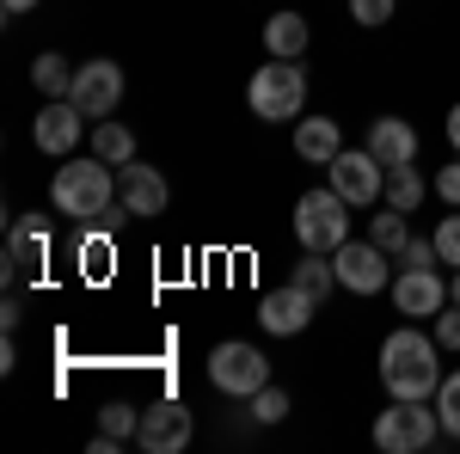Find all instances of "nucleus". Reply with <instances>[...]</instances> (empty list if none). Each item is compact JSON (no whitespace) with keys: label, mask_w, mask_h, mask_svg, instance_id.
Returning a JSON list of instances; mask_svg holds the SVG:
<instances>
[{"label":"nucleus","mask_w":460,"mask_h":454,"mask_svg":"<svg viewBox=\"0 0 460 454\" xmlns=\"http://www.w3.org/2000/svg\"><path fill=\"white\" fill-rule=\"evenodd\" d=\"M381 387L393 399H429L442 387V344L424 338L418 325H399L381 344Z\"/></svg>","instance_id":"1"},{"label":"nucleus","mask_w":460,"mask_h":454,"mask_svg":"<svg viewBox=\"0 0 460 454\" xmlns=\"http://www.w3.org/2000/svg\"><path fill=\"white\" fill-rule=\"evenodd\" d=\"M111 197H117V166H105L99 154L93 160H68V166H56L49 178V203L74 221H86V215H111Z\"/></svg>","instance_id":"2"},{"label":"nucleus","mask_w":460,"mask_h":454,"mask_svg":"<svg viewBox=\"0 0 460 454\" xmlns=\"http://www.w3.org/2000/svg\"><path fill=\"white\" fill-rule=\"evenodd\" d=\"M442 430V412H429V399H393L375 418V449L381 454H424Z\"/></svg>","instance_id":"3"},{"label":"nucleus","mask_w":460,"mask_h":454,"mask_svg":"<svg viewBox=\"0 0 460 454\" xmlns=\"http://www.w3.org/2000/svg\"><path fill=\"white\" fill-rule=\"evenodd\" d=\"M246 105H252V117H264V123L301 117V105H307V74L295 68V62H283V56H270V68L252 74Z\"/></svg>","instance_id":"4"},{"label":"nucleus","mask_w":460,"mask_h":454,"mask_svg":"<svg viewBox=\"0 0 460 454\" xmlns=\"http://www.w3.org/2000/svg\"><path fill=\"white\" fill-rule=\"evenodd\" d=\"M295 240L307 245V252H338V245L350 240V203L332 184L325 191H307L295 203Z\"/></svg>","instance_id":"5"},{"label":"nucleus","mask_w":460,"mask_h":454,"mask_svg":"<svg viewBox=\"0 0 460 454\" xmlns=\"http://www.w3.org/2000/svg\"><path fill=\"white\" fill-rule=\"evenodd\" d=\"M209 381L227 399H252L258 387H270V362L258 344H215L209 350Z\"/></svg>","instance_id":"6"},{"label":"nucleus","mask_w":460,"mask_h":454,"mask_svg":"<svg viewBox=\"0 0 460 454\" xmlns=\"http://www.w3.org/2000/svg\"><path fill=\"white\" fill-rule=\"evenodd\" d=\"M332 191H338L350 209H368V203H381V191H387V166H381L368 147H344V154L332 160Z\"/></svg>","instance_id":"7"},{"label":"nucleus","mask_w":460,"mask_h":454,"mask_svg":"<svg viewBox=\"0 0 460 454\" xmlns=\"http://www.w3.org/2000/svg\"><path fill=\"white\" fill-rule=\"evenodd\" d=\"M387 258L393 252H381L375 240H344L338 252H332L338 282H344L350 295H381V289H387Z\"/></svg>","instance_id":"8"},{"label":"nucleus","mask_w":460,"mask_h":454,"mask_svg":"<svg viewBox=\"0 0 460 454\" xmlns=\"http://www.w3.org/2000/svg\"><path fill=\"white\" fill-rule=\"evenodd\" d=\"M314 295L301 289V282H283V289H270L264 301H258V325L270 332V338H295V332H307L314 325Z\"/></svg>","instance_id":"9"},{"label":"nucleus","mask_w":460,"mask_h":454,"mask_svg":"<svg viewBox=\"0 0 460 454\" xmlns=\"http://www.w3.org/2000/svg\"><path fill=\"white\" fill-rule=\"evenodd\" d=\"M136 442H142L147 454H178L184 442H190V405H178V399H154V405H142Z\"/></svg>","instance_id":"10"},{"label":"nucleus","mask_w":460,"mask_h":454,"mask_svg":"<svg viewBox=\"0 0 460 454\" xmlns=\"http://www.w3.org/2000/svg\"><path fill=\"white\" fill-rule=\"evenodd\" d=\"M166 178L154 173V166H142V160H129V166H117V203H123V215H136V221H154V215H166Z\"/></svg>","instance_id":"11"},{"label":"nucleus","mask_w":460,"mask_h":454,"mask_svg":"<svg viewBox=\"0 0 460 454\" xmlns=\"http://www.w3.org/2000/svg\"><path fill=\"white\" fill-rule=\"evenodd\" d=\"M74 105L86 111V117H111V111L123 105V68L117 62H86V68H74V93H68Z\"/></svg>","instance_id":"12"},{"label":"nucleus","mask_w":460,"mask_h":454,"mask_svg":"<svg viewBox=\"0 0 460 454\" xmlns=\"http://www.w3.org/2000/svg\"><path fill=\"white\" fill-rule=\"evenodd\" d=\"M80 129H86V111L74 105V99H49V105L37 111V123H31V141H37V154L68 160L74 141H80Z\"/></svg>","instance_id":"13"},{"label":"nucleus","mask_w":460,"mask_h":454,"mask_svg":"<svg viewBox=\"0 0 460 454\" xmlns=\"http://www.w3.org/2000/svg\"><path fill=\"white\" fill-rule=\"evenodd\" d=\"M448 295H455V289L436 277V271H399V277H393V307L405 319H436L448 307Z\"/></svg>","instance_id":"14"},{"label":"nucleus","mask_w":460,"mask_h":454,"mask_svg":"<svg viewBox=\"0 0 460 454\" xmlns=\"http://www.w3.org/2000/svg\"><path fill=\"white\" fill-rule=\"evenodd\" d=\"M43 258H49V227L37 215H19L6 234V277H31V271H43Z\"/></svg>","instance_id":"15"},{"label":"nucleus","mask_w":460,"mask_h":454,"mask_svg":"<svg viewBox=\"0 0 460 454\" xmlns=\"http://www.w3.org/2000/svg\"><path fill=\"white\" fill-rule=\"evenodd\" d=\"M362 147H368V154L393 173V166H411V160H418V129H411L405 117H375Z\"/></svg>","instance_id":"16"},{"label":"nucleus","mask_w":460,"mask_h":454,"mask_svg":"<svg viewBox=\"0 0 460 454\" xmlns=\"http://www.w3.org/2000/svg\"><path fill=\"white\" fill-rule=\"evenodd\" d=\"M295 154L314 160V166H332V160L344 154V129H338V117H301V123H295Z\"/></svg>","instance_id":"17"},{"label":"nucleus","mask_w":460,"mask_h":454,"mask_svg":"<svg viewBox=\"0 0 460 454\" xmlns=\"http://www.w3.org/2000/svg\"><path fill=\"white\" fill-rule=\"evenodd\" d=\"M307 19H301V13H270V19H264V49H270V56H283V62H301V49H307Z\"/></svg>","instance_id":"18"},{"label":"nucleus","mask_w":460,"mask_h":454,"mask_svg":"<svg viewBox=\"0 0 460 454\" xmlns=\"http://www.w3.org/2000/svg\"><path fill=\"white\" fill-rule=\"evenodd\" d=\"M31 86H37V93H49V99H68V93H74V68L56 56V49H43V56L31 62Z\"/></svg>","instance_id":"19"},{"label":"nucleus","mask_w":460,"mask_h":454,"mask_svg":"<svg viewBox=\"0 0 460 454\" xmlns=\"http://www.w3.org/2000/svg\"><path fill=\"white\" fill-rule=\"evenodd\" d=\"M93 154H99V160H105V166H129V160H136V136H129V129H123V123H99V129H93Z\"/></svg>","instance_id":"20"},{"label":"nucleus","mask_w":460,"mask_h":454,"mask_svg":"<svg viewBox=\"0 0 460 454\" xmlns=\"http://www.w3.org/2000/svg\"><path fill=\"white\" fill-rule=\"evenodd\" d=\"M288 282H301L314 301H325V295H332V282H338V264H332V252H307V258L295 264V277H288Z\"/></svg>","instance_id":"21"},{"label":"nucleus","mask_w":460,"mask_h":454,"mask_svg":"<svg viewBox=\"0 0 460 454\" xmlns=\"http://www.w3.org/2000/svg\"><path fill=\"white\" fill-rule=\"evenodd\" d=\"M368 240L381 245V252H405V240H411V227H405V209H393L387 203V215H368Z\"/></svg>","instance_id":"22"},{"label":"nucleus","mask_w":460,"mask_h":454,"mask_svg":"<svg viewBox=\"0 0 460 454\" xmlns=\"http://www.w3.org/2000/svg\"><path fill=\"white\" fill-rule=\"evenodd\" d=\"M381 197H387L393 209H418V203H424V178H418V166H393L387 173V191H381Z\"/></svg>","instance_id":"23"},{"label":"nucleus","mask_w":460,"mask_h":454,"mask_svg":"<svg viewBox=\"0 0 460 454\" xmlns=\"http://www.w3.org/2000/svg\"><path fill=\"white\" fill-rule=\"evenodd\" d=\"M99 430H105V436H117V442H129V436L142 430V412L117 399V405H105V412H99Z\"/></svg>","instance_id":"24"},{"label":"nucleus","mask_w":460,"mask_h":454,"mask_svg":"<svg viewBox=\"0 0 460 454\" xmlns=\"http://www.w3.org/2000/svg\"><path fill=\"white\" fill-rule=\"evenodd\" d=\"M246 405H252V418H258V423H283L288 418V393H283V387H258Z\"/></svg>","instance_id":"25"},{"label":"nucleus","mask_w":460,"mask_h":454,"mask_svg":"<svg viewBox=\"0 0 460 454\" xmlns=\"http://www.w3.org/2000/svg\"><path fill=\"white\" fill-rule=\"evenodd\" d=\"M436 412H442V430L460 436V369H455V375H442V387H436Z\"/></svg>","instance_id":"26"},{"label":"nucleus","mask_w":460,"mask_h":454,"mask_svg":"<svg viewBox=\"0 0 460 454\" xmlns=\"http://www.w3.org/2000/svg\"><path fill=\"white\" fill-rule=\"evenodd\" d=\"M80 271H86V277H105V271H111V240H105V234L80 240Z\"/></svg>","instance_id":"27"},{"label":"nucleus","mask_w":460,"mask_h":454,"mask_svg":"<svg viewBox=\"0 0 460 454\" xmlns=\"http://www.w3.org/2000/svg\"><path fill=\"white\" fill-rule=\"evenodd\" d=\"M436 258L460 271V215H442V227H436Z\"/></svg>","instance_id":"28"},{"label":"nucleus","mask_w":460,"mask_h":454,"mask_svg":"<svg viewBox=\"0 0 460 454\" xmlns=\"http://www.w3.org/2000/svg\"><path fill=\"white\" fill-rule=\"evenodd\" d=\"M399 264H405V271H429V264H442V258H436V234H429V240H405Z\"/></svg>","instance_id":"29"},{"label":"nucleus","mask_w":460,"mask_h":454,"mask_svg":"<svg viewBox=\"0 0 460 454\" xmlns=\"http://www.w3.org/2000/svg\"><path fill=\"white\" fill-rule=\"evenodd\" d=\"M350 19H356V25H387L393 0H350Z\"/></svg>","instance_id":"30"},{"label":"nucleus","mask_w":460,"mask_h":454,"mask_svg":"<svg viewBox=\"0 0 460 454\" xmlns=\"http://www.w3.org/2000/svg\"><path fill=\"white\" fill-rule=\"evenodd\" d=\"M436 344H442V350H460V301L436 314Z\"/></svg>","instance_id":"31"},{"label":"nucleus","mask_w":460,"mask_h":454,"mask_svg":"<svg viewBox=\"0 0 460 454\" xmlns=\"http://www.w3.org/2000/svg\"><path fill=\"white\" fill-rule=\"evenodd\" d=\"M436 197H442V203H455V209H460V160H455V166H442V173H436Z\"/></svg>","instance_id":"32"},{"label":"nucleus","mask_w":460,"mask_h":454,"mask_svg":"<svg viewBox=\"0 0 460 454\" xmlns=\"http://www.w3.org/2000/svg\"><path fill=\"white\" fill-rule=\"evenodd\" d=\"M19 319H25V307H19V301H6V307H0V325H6V332H19Z\"/></svg>","instance_id":"33"},{"label":"nucleus","mask_w":460,"mask_h":454,"mask_svg":"<svg viewBox=\"0 0 460 454\" xmlns=\"http://www.w3.org/2000/svg\"><path fill=\"white\" fill-rule=\"evenodd\" d=\"M31 6H43V0H0V13H6V19H19V13H31Z\"/></svg>","instance_id":"34"},{"label":"nucleus","mask_w":460,"mask_h":454,"mask_svg":"<svg viewBox=\"0 0 460 454\" xmlns=\"http://www.w3.org/2000/svg\"><path fill=\"white\" fill-rule=\"evenodd\" d=\"M448 141H455V154H460V105L448 111Z\"/></svg>","instance_id":"35"},{"label":"nucleus","mask_w":460,"mask_h":454,"mask_svg":"<svg viewBox=\"0 0 460 454\" xmlns=\"http://www.w3.org/2000/svg\"><path fill=\"white\" fill-rule=\"evenodd\" d=\"M455 301H460V271H455Z\"/></svg>","instance_id":"36"}]
</instances>
